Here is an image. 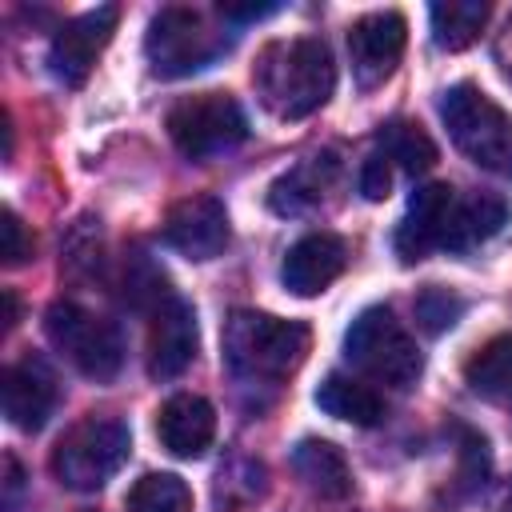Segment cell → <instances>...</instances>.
I'll return each instance as SVG.
<instances>
[{"label": "cell", "instance_id": "6da1fadb", "mask_svg": "<svg viewBox=\"0 0 512 512\" xmlns=\"http://www.w3.org/2000/svg\"><path fill=\"white\" fill-rule=\"evenodd\" d=\"M252 84L272 116L304 120L328 104L336 88V64L320 36L272 40L252 64Z\"/></svg>", "mask_w": 512, "mask_h": 512}, {"label": "cell", "instance_id": "7a4b0ae2", "mask_svg": "<svg viewBox=\"0 0 512 512\" xmlns=\"http://www.w3.org/2000/svg\"><path fill=\"white\" fill-rule=\"evenodd\" d=\"M308 328L300 320H280L272 312H256V308H236L224 320L220 332V352H224V368L236 380L248 384H276L284 376H292L308 352Z\"/></svg>", "mask_w": 512, "mask_h": 512}, {"label": "cell", "instance_id": "3957f363", "mask_svg": "<svg viewBox=\"0 0 512 512\" xmlns=\"http://www.w3.org/2000/svg\"><path fill=\"white\" fill-rule=\"evenodd\" d=\"M440 120L452 144L484 172L512 176V116L476 84H452L440 96Z\"/></svg>", "mask_w": 512, "mask_h": 512}, {"label": "cell", "instance_id": "277c9868", "mask_svg": "<svg viewBox=\"0 0 512 512\" xmlns=\"http://www.w3.org/2000/svg\"><path fill=\"white\" fill-rule=\"evenodd\" d=\"M128 452H132V432L124 420L88 416L72 424L52 448V476L72 492H96L124 468Z\"/></svg>", "mask_w": 512, "mask_h": 512}, {"label": "cell", "instance_id": "5b68a950", "mask_svg": "<svg viewBox=\"0 0 512 512\" xmlns=\"http://www.w3.org/2000/svg\"><path fill=\"white\" fill-rule=\"evenodd\" d=\"M344 356L352 360V368H360L376 384H392V388H408L424 372V356H420L416 340L404 332V324L384 304L364 308L348 324Z\"/></svg>", "mask_w": 512, "mask_h": 512}, {"label": "cell", "instance_id": "8992f818", "mask_svg": "<svg viewBox=\"0 0 512 512\" xmlns=\"http://www.w3.org/2000/svg\"><path fill=\"white\" fill-rule=\"evenodd\" d=\"M44 336L48 344L88 380H112L124 364V336L112 320L72 304V300H56L44 312Z\"/></svg>", "mask_w": 512, "mask_h": 512}, {"label": "cell", "instance_id": "52a82bcc", "mask_svg": "<svg viewBox=\"0 0 512 512\" xmlns=\"http://www.w3.org/2000/svg\"><path fill=\"white\" fill-rule=\"evenodd\" d=\"M224 48H228V40L220 32H208L204 12L184 8V4L160 8L144 36V56H148L152 72L164 80L192 76V72L208 68Z\"/></svg>", "mask_w": 512, "mask_h": 512}, {"label": "cell", "instance_id": "ba28073f", "mask_svg": "<svg viewBox=\"0 0 512 512\" xmlns=\"http://www.w3.org/2000/svg\"><path fill=\"white\" fill-rule=\"evenodd\" d=\"M168 136L188 160H212L248 136V116L228 92H196L172 104Z\"/></svg>", "mask_w": 512, "mask_h": 512}, {"label": "cell", "instance_id": "9c48e42d", "mask_svg": "<svg viewBox=\"0 0 512 512\" xmlns=\"http://www.w3.org/2000/svg\"><path fill=\"white\" fill-rule=\"evenodd\" d=\"M116 20H120V8L116 4H100L76 20H68L56 36H52V48H48V68L56 80L64 84H84L96 56L104 52V44L112 40L116 32Z\"/></svg>", "mask_w": 512, "mask_h": 512}, {"label": "cell", "instance_id": "30bf717a", "mask_svg": "<svg viewBox=\"0 0 512 512\" xmlns=\"http://www.w3.org/2000/svg\"><path fill=\"white\" fill-rule=\"evenodd\" d=\"M408 24L400 12H368L348 28V56H352V76L360 88H376L392 76V68L404 56Z\"/></svg>", "mask_w": 512, "mask_h": 512}, {"label": "cell", "instance_id": "8fae6325", "mask_svg": "<svg viewBox=\"0 0 512 512\" xmlns=\"http://www.w3.org/2000/svg\"><path fill=\"white\" fill-rule=\"evenodd\" d=\"M200 332H196V312L188 300L168 296L152 316H148V376L152 380H172L180 376L192 356H196Z\"/></svg>", "mask_w": 512, "mask_h": 512}, {"label": "cell", "instance_id": "7c38bea8", "mask_svg": "<svg viewBox=\"0 0 512 512\" xmlns=\"http://www.w3.org/2000/svg\"><path fill=\"white\" fill-rule=\"evenodd\" d=\"M164 244L188 260H212L228 248V212L216 196H188L164 220Z\"/></svg>", "mask_w": 512, "mask_h": 512}, {"label": "cell", "instance_id": "4fadbf2b", "mask_svg": "<svg viewBox=\"0 0 512 512\" xmlns=\"http://www.w3.org/2000/svg\"><path fill=\"white\" fill-rule=\"evenodd\" d=\"M452 204H456V192L448 184H424V188L412 192L408 212L396 228V256L404 264L424 260L432 248H444Z\"/></svg>", "mask_w": 512, "mask_h": 512}, {"label": "cell", "instance_id": "5bb4252c", "mask_svg": "<svg viewBox=\"0 0 512 512\" xmlns=\"http://www.w3.org/2000/svg\"><path fill=\"white\" fill-rule=\"evenodd\" d=\"M348 264V248L332 232H308L300 236L280 264V280L292 296H320Z\"/></svg>", "mask_w": 512, "mask_h": 512}, {"label": "cell", "instance_id": "9a60e30c", "mask_svg": "<svg viewBox=\"0 0 512 512\" xmlns=\"http://www.w3.org/2000/svg\"><path fill=\"white\" fill-rule=\"evenodd\" d=\"M56 408V376L44 360L24 356L4 368V416L20 432H40Z\"/></svg>", "mask_w": 512, "mask_h": 512}, {"label": "cell", "instance_id": "2e32d148", "mask_svg": "<svg viewBox=\"0 0 512 512\" xmlns=\"http://www.w3.org/2000/svg\"><path fill=\"white\" fill-rule=\"evenodd\" d=\"M156 436H160V444L172 456L196 460L216 440V408L204 396H196V392H180V396H172V400L160 404V412H156Z\"/></svg>", "mask_w": 512, "mask_h": 512}, {"label": "cell", "instance_id": "e0dca14e", "mask_svg": "<svg viewBox=\"0 0 512 512\" xmlns=\"http://www.w3.org/2000/svg\"><path fill=\"white\" fill-rule=\"evenodd\" d=\"M292 472L304 480V488H312L324 500H344L352 492V468L344 452L320 436H304L292 448Z\"/></svg>", "mask_w": 512, "mask_h": 512}, {"label": "cell", "instance_id": "ac0fdd59", "mask_svg": "<svg viewBox=\"0 0 512 512\" xmlns=\"http://www.w3.org/2000/svg\"><path fill=\"white\" fill-rule=\"evenodd\" d=\"M336 180V160L324 152V156H304L300 164H292L272 188H268V204L272 212L280 216H296L312 204H320L324 188Z\"/></svg>", "mask_w": 512, "mask_h": 512}, {"label": "cell", "instance_id": "d6986e66", "mask_svg": "<svg viewBox=\"0 0 512 512\" xmlns=\"http://www.w3.org/2000/svg\"><path fill=\"white\" fill-rule=\"evenodd\" d=\"M312 400H316L320 412H328V416H336V420H348V424H356V428H372V424L384 420V396H380L372 384L352 380V376H344V372L324 376Z\"/></svg>", "mask_w": 512, "mask_h": 512}, {"label": "cell", "instance_id": "ffe728a7", "mask_svg": "<svg viewBox=\"0 0 512 512\" xmlns=\"http://www.w3.org/2000/svg\"><path fill=\"white\" fill-rule=\"evenodd\" d=\"M508 220V204L500 196H456L452 204V216H448V236H444V248L448 252H468L484 240H492Z\"/></svg>", "mask_w": 512, "mask_h": 512}, {"label": "cell", "instance_id": "44dd1931", "mask_svg": "<svg viewBox=\"0 0 512 512\" xmlns=\"http://www.w3.org/2000/svg\"><path fill=\"white\" fill-rule=\"evenodd\" d=\"M464 380L484 400H512V336L488 340L464 364Z\"/></svg>", "mask_w": 512, "mask_h": 512}, {"label": "cell", "instance_id": "7402d4cb", "mask_svg": "<svg viewBox=\"0 0 512 512\" xmlns=\"http://www.w3.org/2000/svg\"><path fill=\"white\" fill-rule=\"evenodd\" d=\"M488 12L492 8L484 0H440L432 4V40L444 52H460L480 36V28L488 24Z\"/></svg>", "mask_w": 512, "mask_h": 512}, {"label": "cell", "instance_id": "603a6c76", "mask_svg": "<svg viewBox=\"0 0 512 512\" xmlns=\"http://www.w3.org/2000/svg\"><path fill=\"white\" fill-rule=\"evenodd\" d=\"M376 144H380V156H388V164H400L404 172L420 176L436 164V144L432 136L412 124V120H392L376 132Z\"/></svg>", "mask_w": 512, "mask_h": 512}, {"label": "cell", "instance_id": "cb8c5ba5", "mask_svg": "<svg viewBox=\"0 0 512 512\" xmlns=\"http://www.w3.org/2000/svg\"><path fill=\"white\" fill-rule=\"evenodd\" d=\"M124 508L128 512H192V492L172 472H148L132 484Z\"/></svg>", "mask_w": 512, "mask_h": 512}, {"label": "cell", "instance_id": "d4e9b609", "mask_svg": "<svg viewBox=\"0 0 512 512\" xmlns=\"http://www.w3.org/2000/svg\"><path fill=\"white\" fill-rule=\"evenodd\" d=\"M412 312H416V324H420L428 336H440V332H448V328L464 316V300H460L452 288L428 284V288H420Z\"/></svg>", "mask_w": 512, "mask_h": 512}, {"label": "cell", "instance_id": "484cf974", "mask_svg": "<svg viewBox=\"0 0 512 512\" xmlns=\"http://www.w3.org/2000/svg\"><path fill=\"white\" fill-rule=\"evenodd\" d=\"M0 220H4V224H0V232H4V264L16 268V264H24V260L32 256V236H28L24 220H20L12 208H4Z\"/></svg>", "mask_w": 512, "mask_h": 512}, {"label": "cell", "instance_id": "4316f807", "mask_svg": "<svg viewBox=\"0 0 512 512\" xmlns=\"http://www.w3.org/2000/svg\"><path fill=\"white\" fill-rule=\"evenodd\" d=\"M360 192H364V200H384L392 192V164H388V156L372 152L360 164Z\"/></svg>", "mask_w": 512, "mask_h": 512}, {"label": "cell", "instance_id": "83f0119b", "mask_svg": "<svg viewBox=\"0 0 512 512\" xmlns=\"http://www.w3.org/2000/svg\"><path fill=\"white\" fill-rule=\"evenodd\" d=\"M216 12L224 20H232V24H248V20H260V16L280 12V4H236V0H224V4H216Z\"/></svg>", "mask_w": 512, "mask_h": 512}, {"label": "cell", "instance_id": "f1b7e54d", "mask_svg": "<svg viewBox=\"0 0 512 512\" xmlns=\"http://www.w3.org/2000/svg\"><path fill=\"white\" fill-rule=\"evenodd\" d=\"M496 56H500V64H504V72L512 76V20H508V28H504V36L496 40Z\"/></svg>", "mask_w": 512, "mask_h": 512}, {"label": "cell", "instance_id": "f546056e", "mask_svg": "<svg viewBox=\"0 0 512 512\" xmlns=\"http://www.w3.org/2000/svg\"><path fill=\"white\" fill-rule=\"evenodd\" d=\"M16 324V296L12 292H4V332Z\"/></svg>", "mask_w": 512, "mask_h": 512}]
</instances>
